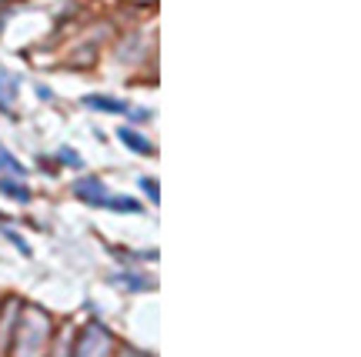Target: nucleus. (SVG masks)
Masks as SVG:
<instances>
[{"instance_id": "nucleus-1", "label": "nucleus", "mask_w": 361, "mask_h": 357, "mask_svg": "<svg viewBox=\"0 0 361 357\" xmlns=\"http://www.w3.org/2000/svg\"><path fill=\"white\" fill-rule=\"evenodd\" d=\"M111 344H114V337L107 334V327H101V324H87L78 337L74 357H107L111 354Z\"/></svg>"}, {"instance_id": "nucleus-2", "label": "nucleus", "mask_w": 361, "mask_h": 357, "mask_svg": "<svg viewBox=\"0 0 361 357\" xmlns=\"http://www.w3.org/2000/svg\"><path fill=\"white\" fill-rule=\"evenodd\" d=\"M74 197H80L84 204L101 207L104 197H107V191H104V184L97 177H84V180H78V184H74Z\"/></svg>"}, {"instance_id": "nucleus-3", "label": "nucleus", "mask_w": 361, "mask_h": 357, "mask_svg": "<svg viewBox=\"0 0 361 357\" xmlns=\"http://www.w3.org/2000/svg\"><path fill=\"white\" fill-rule=\"evenodd\" d=\"M84 107L101 111V114H128L130 111V104L117 101V97H104V94H87V97H84Z\"/></svg>"}, {"instance_id": "nucleus-4", "label": "nucleus", "mask_w": 361, "mask_h": 357, "mask_svg": "<svg viewBox=\"0 0 361 357\" xmlns=\"http://www.w3.org/2000/svg\"><path fill=\"white\" fill-rule=\"evenodd\" d=\"M111 281L121 284V287H128L130 294H144V291H151V287H154V281H151L147 274H137V270H117Z\"/></svg>"}, {"instance_id": "nucleus-5", "label": "nucleus", "mask_w": 361, "mask_h": 357, "mask_svg": "<svg viewBox=\"0 0 361 357\" xmlns=\"http://www.w3.org/2000/svg\"><path fill=\"white\" fill-rule=\"evenodd\" d=\"M117 137H121V144H124L128 151L141 154V157H147V154H154V144L147 141V137H141L137 130H130V127H121V130H117Z\"/></svg>"}, {"instance_id": "nucleus-6", "label": "nucleus", "mask_w": 361, "mask_h": 357, "mask_svg": "<svg viewBox=\"0 0 361 357\" xmlns=\"http://www.w3.org/2000/svg\"><path fill=\"white\" fill-rule=\"evenodd\" d=\"M101 207H107V211H121V214H141L144 211L141 201H134V197H128V194H107Z\"/></svg>"}, {"instance_id": "nucleus-7", "label": "nucleus", "mask_w": 361, "mask_h": 357, "mask_svg": "<svg viewBox=\"0 0 361 357\" xmlns=\"http://www.w3.org/2000/svg\"><path fill=\"white\" fill-rule=\"evenodd\" d=\"M17 90H20V84H17V77L0 74V111H4V114H13V111H11V104H13V97H17Z\"/></svg>"}, {"instance_id": "nucleus-8", "label": "nucleus", "mask_w": 361, "mask_h": 357, "mask_svg": "<svg viewBox=\"0 0 361 357\" xmlns=\"http://www.w3.org/2000/svg\"><path fill=\"white\" fill-rule=\"evenodd\" d=\"M0 194L11 197V201H17V204H30V191L13 177H0Z\"/></svg>"}, {"instance_id": "nucleus-9", "label": "nucleus", "mask_w": 361, "mask_h": 357, "mask_svg": "<svg viewBox=\"0 0 361 357\" xmlns=\"http://www.w3.org/2000/svg\"><path fill=\"white\" fill-rule=\"evenodd\" d=\"M0 170H4V174H11V177H27V167L20 164V161H17L4 144H0Z\"/></svg>"}, {"instance_id": "nucleus-10", "label": "nucleus", "mask_w": 361, "mask_h": 357, "mask_svg": "<svg viewBox=\"0 0 361 357\" xmlns=\"http://www.w3.org/2000/svg\"><path fill=\"white\" fill-rule=\"evenodd\" d=\"M57 157H61V164H67V167H80V164H84V161H80V154L71 151V147H61V154H57Z\"/></svg>"}, {"instance_id": "nucleus-11", "label": "nucleus", "mask_w": 361, "mask_h": 357, "mask_svg": "<svg viewBox=\"0 0 361 357\" xmlns=\"http://www.w3.org/2000/svg\"><path fill=\"white\" fill-rule=\"evenodd\" d=\"M141 187H144V194H147V197H151V201H161V191H157V180L154 177H141Z\"/></svg>"}, {"instance_id": "nucleus-12", "label": "nucleus", "mask_w": 361, "mask_h": 357, "mask_svg": "<svg viewBox=\"0 0 361 357\" xmlns=\"http://www.w3.org/2000/svg\"><path fill=\"white\" fill-rule=\"evenodd\" d=\"M4 234H7V241H13V247L17 251H24V254H30V247H27V241L17 234V230H11V227H4Z\"/></svg>"}]
</instances>
